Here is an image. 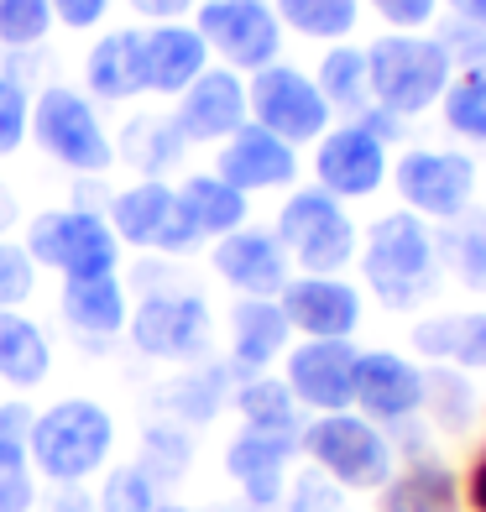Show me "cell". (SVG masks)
Masks as SVG:
<instances>
[{
  "instance_id": "6da1fadb",
  "label": "cell",
  "mask_w": 486,
  "mask_h": 512,
  "mask_svg": "<svg viewBox=\"0 0 486 512\" xmlns=\"http://www.w3.org/2000/svg\"><path fill=\"white\" fill-rule=\"evenodd\" d=\"M361 283L382 309L408 314L439 288V225L408 215V209H387L361 230V251H356Z\"/></svg>"
},
{
  "instance_id": "7a4b0ae2",
  "label": "cell",
  "mask_w": 486,
  "mask_h": 512,
  "mask_svg": "<svg viewBox=\"0 0 486 512\" xmlns=\"http://www.w3.org/2000/svg\"><path fill=\"white\" fill-rule=\"evenodd\" d=\"M115 413L100 398H58L37 408L27 465L48 486H89L100 471H110L115 455Z\"/></svg>"
},
{
  "instance_id": "3957f363",
  "label": "cell",
  "mask_w": 486,
  "mask_h": 512,
  "mask_svg": "<svg viewBox=\"0 0 486 512\" xmlns=\"http://www.w3.org/2000/svg\"><path fill=\"white\" fill-rule=\"evenodd\" d=\"M298 455L309 471H319L340 492H377V486L398 471V450L392 434L377 429L372 418L351 413H314L298 429Z\"/></svg>"
},
{
  "instance_id": "277c9868",
  "label": "cell",
  "mask_w": 486,
  "mask_h": 512,
  "mask_svg": "<svg viewBox=\"0 0 486 512\" xmlns=\"http://www.w3.org/2000/svg\"><path fill=\"white\" fill-rule=\"evenodd\" d=\"M272 236L288 251L293 272L309 277H345V267H356L361 251V225L351 220V209L324 189H298V183L277 204Z\"/></svg>"
},
{
  "instance_id": "5b68a950",
  "label": "cell",
  "mask_w": 486,
  "mask_h": 512,
  "mask_svg": "<svg viewBox=\"0 0 486 512\" xmlns=\"http://www.w3.org/2000/svg\"><path fill=\"white\" fill-rule=\"evenodd\" d=\"M450 58L429 32H382L372 48H366V79H372V105L413 121L439 105L450 84Z\"/></svg>"
},
{
  "instance_id": "8992f818",
  "label": "cell",
  "mask_w": 486,
  "mask_h": 512,
  "mask_svg": "<svg viewBox=\"0 0 486 512\" xmlns=\"http://www.w3.org/2000/svg\"><path fill=\"white\" fill-rule=\"evenodd\" d=\"M105 220L126 251L157 256V262H183V256H194L204 246V236L194 230L189 209H183L168 178H136L126 189H110Z\"/></svg>"
},
{
  "instance_id": "52a82bcc",
  "label": "cell",
  "mask_w": 486,
  "mask_h": 512,
  "mask_svg": "<svg viewBox=\"0 0 486 512\" xmlns=\"http://www.w3.org/2000/svg\"><path fill=\"white\" fill-rule=\"evenodd\" d=\"M32 142L79 178H105L115 168V142L100 110L74 84H48L32 95Z\"/></svg>"
},
{
  "instance_id": "ba28073f",
  "label": "cell",
  "mask_w": 486,
  "mask_h": 512,
  "mask_svg": "<svg viewBox=\"0 0 486 512\" xmlns=\"http://www.w3.org/2000/svg\"><path fill=\"white\" fill-rule=\"evenodd\" d=\"M21 246H27L37 272H58V277H100V272H121L126 246L115 241L110 220L100 209H42L21 230Z\"/></svg>"
},
{
  "instance_id": "9c48e42d",
  "label": "cell",
  "mask_w": 486,
  "mask_h": 512,
  "mask_svg": "<svg viewBox=\"0 0 486 512\" xmlns=\"http://www.w3.org/2000/svg\"><path fill=\"white\" fill-rule=\"evenodd\" d=\"M387 183L408 215L429 225H455L476 209V157L450 147H403V157H392Z\"/></svg>"
},
{
  "instance_id": "30bf717a",
  "label": "cell",
  "mask_w": 486,
  "mask_h": 512,
  "mask_svg": "<svg viewBox=\"0 0 486 512\" xmlns=\"http://www.w3.org/2000/svg\"><path fill=\"white\" fill-rule=\"evenodd\" d=\"M126 340L147 361H183V366L204 361V351H210V304L183 283L142 288L126 319Z\"/></svg>"
},
{
  "instance_id": "8fae6325",
  "label": "cell",
  "mask_w": 486,
  "mask_h": 512,
  "mask_svg": "<svg viewBox=\"0 0 486 512\" xmlns=\"http://www.w3.org/2000/svg\"><path fill=\"white\" fill-rule=\"evenodd\" d=\"M246 110H251V126L283 136L288 147H314L335 126L314 74H304V68H293L283 58L246 79Z\"/></svg>"
},
{
  "instance_id": "7c38bea8",
  "label": "cell",
  "mask_w": 486,
  "mask_h": 512,
  "mask_svg": "<svg viewBox=\"0 0 486 512\" xmlns=\"http://www.w3.org/2000/svg\"><path fill=\"white\" fill-rule=\"evenodd\" d=\"M194 32L220 58V68H236L241 79L283 58V37H288L272 0H199Z\"/></svg>"
},
{
  "instance_id": "4fadbf2b",
  "label": "cell",
  "mask_w": 486,
  "mask_h": 512,
  "mask_svg": "<svg viewBox=\"0 0 486 512\" xmlns=\"http://www.w3.org/2000/svg\"><path fill=\"white\" fill-rule=\"evenodd\" d=\"M314 189H324L330 199H372L387 173H392V147L377 131H366L361 121H335L330 131L314 142Z\"/></svg>"
},
{
  "instance_id": "5bb4252c",
  "label": "cell",
  "mask_w": 486,
  "mask_h": 512,
  "mask_svg": "<svg viewBox=\"0 0 486 512\" xmlns=\"http://www.w3.org/2000/svg\"><path fill=\"white\" fill-rule=\"evenodd\" d=\"M356 340H293L288 356L277 361V377L288 382L293 403L304 408V418L314 413H351L356 398Z\"/></svg>"
},
{
  "instance_id": "9a60e30c",
  "label": "cell",
  "mask_w": 486,
  "mask_h": 512,
  "mask_svg": "<svg viewBox=\"0 0 486 512\" xmlns=\"http://www.w3.org/2000/svg\"><path fill=\"white\" fill-rule=\"evenodd\" d=\"M351 408L361 418H372L377 429H403L424 413V366L392 351V345H377V351L356 356V398Z\"/></svg>"
},
{
  "instance_id": "2e32d148",
  "label": "cell",
  "mask_w": 486,
  "mask_h": 512,
  "mask_svg": "<svg viewBox=\"0 0 486 512\" xmlns=\"http://www.w3.org/2000/svg\"><path fill=\"white\" fill-rule=\"evenodd\" d=\"M288 330L298 340H356L361 319H366V293L345 277H309L293 272L288 288L277 293Z\"/></svg>"
},
{
  "instance_id": "e0dca14e",
  "label": "cell",
  "mask_w": 486,
  "mask_h": 512,
  "mask_svg": "<svg viewBox=\"0 0 486 512\" xmlns=\"http://www.w3.org/2000/svg\"><path fill=\"white\" fill-rule=\"evenodd\" d=\"M251 121L246 110V79L236 68L210 63L204 74L173 100V126L189 147H220L225 136H236Z\"/></svg>"
},
{
  "instance_id": "ac0fdd59",
  "label": "cell",
  "mask_w": 486,
  "mask_h": 512,
  "mask_svg": "<svg viewBox=\"0 0 486 512\" xmlns=\"http://www.w3.org/2000/svg\"><path fill=\"white\" fill-rule=\"evenodd\" d=\"M210 267L236 298H277L293 277L288 251L277 246V236L262 225H241V230H230V236H220L210 246Z\"/></svg>"
},
{
  "instance_id": "d6986e66",
  "label": "cell",
  "mask_w": 486,
  "mask_h": 512,
  "mask_svg": "<svg viewBox=\"0 0 486 512\" xmlns=\"http://www.w3.org/2000/svg\"><path fill=\"white\" fill-rule=\"evenodd\" d=\"M215 173L230 189H241L246 199L272 194V189H293L298 183V147H288L283 136H272V131L246 121L236 136H225L215 147Z\"/></svg>"
},
{
  "instance_id": "ffe728a7",
  "label": "cell",
  "mask_w": 486,
  "mask_h": 512,
  "mask_svg": "<svg viewBox=\"0 0 486 512\" xmlns=\"http://www.w3.org/2000/svg\"><path fill=\"white\" fill-rule=\"evenodd\" d=\"M298 460V439H272L257 429H241L225 445V476L236 481V492L246 507L277 512L288 492V465Z\"/></svg>"
},
{
  "instance_id": "44dd1931",
  "label": "cell",
  "mask_w": 486,
  "mask_h": 512,
  "mask_svg": "<svg viewBox=\"0 0 486 512\" xmlns=\"http://www.w3.org/2000/svg\"><path fill=\"white\" fill-rule=\"evenodd\" d=\"M58 314L68 324V335L79 345H105L115 335H126L131 319V298L121 272H100V277H63L58 288Z\"/></svg>"
},
{
  "instance_id": "7402d4cb",
  "label": "cell",
  "mask_w": 486,
  "mask_h": 512,
  "mask_svg": "<svg viewBox=\"0 0 486 512\" xmlns=\"http://www.w3.org/2000/svg\"><path fill=\"white\" fill-rule=\"evenodd\" d=\"M225 366L236 371V382L241 377H262V371H272L277 361L288 356V345H293V330H288V319L283 309H277V298H236V309H230V324H225Z\"/></svg>"
},
{
  "instance_id": "603a6c76",
  "label": "cell",
  "mask_w": 486,
  "mask_h": 512,
  "mask_svg": "<svg viewBox=\"0 0 486 512\" xmlns=\"http://www.w3.org/2000/svg\"><path fill=\"white\" fill-rule=\"evenodd\" d=\"M84 95L100 105H131L147 95V63H142V27L100 32L84 53Z\"/></svg>"
},
{
  "instance_id": "cb8c5ba5",
  "label": "cell",
  "mask_w": 486,
  "mask_h": 512,
  "mask_svg": "<svg viewBox=\"0 0 486 512\" xmlns=\"http://www.w3.org/2000/svg\"><path fill=\"white\" fill-rule=\"evenodd\" d=\"M142 63H147V95L178 100L210 68V48L194 32V21H162V27H142Z\"/></svg>"
},
{
  "instance_id": "d4e9b609",
  "label": "cell",
  "mask_w": 486,
  "mask_h": 512,
  "mask_svg": "<svg viewBox=\"0 0 486 512\" xmlns=\"http://www.w3.org/2000/svg\"><path fill=\"white\" fill-rule=\"evenodd\" d=\"M377 512H466L460 471L439 455L398 460V471L377 486Z\"/></svg>"
},
{
  "instance_id": "484cf974",
  "label": "cell",
  "mask_w": 486,
  "mask_h": 512,
  "mask_svg": "<svg viewBox=\"0 0 486 512\" xmlns=\"http://www.w3.org/2000/svg\"><path fill=\"white\" fill-rule=\"evenodd\" d=\"M413 351L429 366H455L476 377L486 371V309H460V314H429L413 324Z\"/></svg>"
},
{
  "instance_id": "4316f807",
  "label": "cell",
  "mask_w": 486,
  "mask_h": 512,
  "mask_svg": "<svg viewBox=\"0 0 486 512\" xmlns=\"http://www.w3.org/2000/svg\"><path fill=\"white\" fill-rule=\"evenodd\" d=\"M230 392H236V371H230V366L189 361L168 387L157 392V408L168 413V424L199 429V424H215L220 408H230Z\"/></svg>"
},
{
  "instance_id": "83f0119b",
  "label": "cell",
  "mask_w": 486,
  "mask_h": 512,
  "mask_svg": "<svg viewBox=\"0 0 486 512\" xmlns=\"http://www.w3.org/2000/svg\"><path fill=\"white\" fill-rule=\"evenodd\" d=\"M53 377V340L27 309H0V387L37 392Z\"/></svg>"
},
{
  "instance_id": "f1b7e54d",
  "label": "cell",
  "mask_w": 486,
  "mask_h": 512,
  "mask_svg": "<svg viewBox=\"0 0 486 512\" xmlns=\"http://www.w3.org/2000/svg\"><path fill=\"white\" fill-rule=\"evenodd\" d=\"M230 408L241 413V429H257V434H272V439H298L304 429V408L293 403V392L283 377H241L236 392H230Z\"/></svg>"
},
{
  "instance_id": "f546056e",
  "label": "cell",
  "mask_w": 486,
  "mask_h": 512,
  "mask_svg": "<svg viewBox=\"0 0 486 512\" xmlns=\"http://www.w3.org/2000/svg\"><path fill=\"white\" fill-rule=\"evenodd\" d=\"M178 199H183V209H189V220H194V230L204 241H220V236H230V230L251 225V199L241 189H230L215 168L183 178Z\"/></svg>"
},
{
  "instance_id": "4dcf8cb0",
  "label": "cell",
  "mask_w": 486,
  "mask_h": 512,
  "mask_svg": "<svg viewBox=\"0 0 486 512\" xmlns=\"http://www.w3.org/2000/svg\"><path fill=\"white\" fill-rule=\"evenodd\" d=\"M189 142L178 136L173 115H131L121 142H115V162L136 168V178H162L168 168H178Z\"/></svg>"
},
{
  "instance_id": "1f68e13d",
  "label": "cell",
  "mask_w": 486,
  "mask_h": 512,
  "mask_svg": "<svg viewBox=\"0 0 486 512\" xmlns=\"http://www.w3.org/2000/svg\"><path fill=\"white\" fill-rule=\"evenodd\" d=\"M434 424V434L445 439H466L481 418V392L471 387L466 371L455 366H424V413Z\"/></svg>"
},
{
  "instance_id": "d6a6232c",
  "label": "cell",
  "mask_w": 486,
  "mask_h": 512,
  "mask_svg": "<svg viewBox=\"0 0 486 512\" xmlns=\"http://www.w3.org/2000/svg\"><path fill=\"white\" fill-rule=\"evenodd\" d=\"M314 84L324 105H330V115H356L372 105V79H366V48H356V42H330L314 68Z\"/></svg>"
},
{
  "instance_id": "836d02e7",
  "label": "cell",
  "mask_w": 486,
  "mask_h": 512,
  "mask_svg": "<svg viewBox=\"0 0 486 512\" xmlns=\"http://www.w3.org/2000/svg\"><path fill=\"white\" fill-rule=\"evenodd\" d=\"M439 272L486 298V215L471 209L455 225H439Z\"/></svg>"
},
{
  "instance_id": "e575fe53",
  "label": "cell",
  "mask_w": 486,
  "mask_h": 512,
  "mask_svg": "<svg viewBox=\"0 0 486 512\" xmlns=\"http://www.w3.org/2000/svg\"><path fill=\"white\" fill-rule=\"evenodd\" d=\"M434 110H439V121H445V131L455 136V142L486 147V63L455 68Z\"/></svg>"
},
{
  "instance_id": "d590c367",
  "label": "cell",
  "mask_w": 486,
  "mask_h": 512,
  "mask_svg": "<svg viewBox=\"0 0 486 512\" xmlns=\"http://www.w3.org/2000/svg\"><path fill=\"white\" fill-rule=\"evenodd\" d=\"M283 32L309 42H351L361 21V0H272Z\"/></svg>"
},
{
  "instance_id": "8d00e7d4",
  "label": "cell",
  "mask_w": 486,
  "mask_h": 512,
  "mask_svg": "<svg viewBox=\"0 0 486 512\" xmlns=\"http://www.w3.org/2000/svg\"><path fill=\"white\" fill-rule=\"evenodd\" d=\"M136 465L157 481V486H178L183 476H189V465H194V439L189 429H178V424H147L142 434V450H136Z\"/></svg>"
},
{
  "instance_id": "74e56055",
  "label": "cell",
  "mask_w": 486,
  "mask_h": 512,
  "mask_svg": "<svg viewBox=\"0 0 486 512\" xmlns=\"http://www.w3.org/2000/svg\"><path fill=\"white\" fill-rule=\"evenodd\" d=\"M162 502V486L142 471V465H110L100 492H95V512H152Z\"/></svg>"
},
{
  "instance_id": "f35d334b",
  "label": "cell",
  "mask_w": 486,
  "mask_h": 512,
  "mask_svg": "<svg viewBox=\"0 0 486 512\" xmlns=\"http://www.w3.org/2000/svg\"><path fill=\"white\" fill-rule=\"evenodd\" d=\"M53 32V6L48 0H0V48L27 53Z\"/></svg>"
},
{
  "instance_id": "ab89813d",
  "label": "cell",
  "mask_w": 486,
  "mask_h": 512,
  "mask_svg": "<svg viewBox=\"0 0 486 512\" xmlns=\"http://www.w3.org/2000/svg\"><path fill=\"white\" fill-rule=\"evenodd\" d=\"M32 142V89L16 74H0V157H16Z\"/></svg>"
},
{
  "instance_id": "60d3db41",
  "label": "cell",
  "mask_w": 486,
  "mask_h": 512,
  "mask_svg": "<svg viewBox=\"0 0 486 512\" xmlns=\"http://www.w3.org/2000/svg\"><path fill=\"white\" fill-rule=\"evenodd\" d=\"M32 418H37V408L27 398H6V403H0V471H32V465H27Z\"/></svg>"
},
{
  "instance_id": "b9f144b4",
  "label": "cell",
  "mask_w": 486,
  "mask_h": 512,
  "mask_svg": "<svg viewBox=\"0 0 486 512\" xmlns=\"http://www.w3.org/2000/svg\"><path fill=\"white\" fill-rule=\"evenodd\" d=\"M37 293V267L21 241L0 236V309H21Z\"/></svg>"
},
{
  "instance_id": "7bdbcfd3",
  "label": "cell",
  "mask_w": 486,
  "mask_h": 512,
  "mask_svg": "<svg viewBox=\"0 0 486 512\" xmlns=\"http://www.w3.org/2000/svg\"><path fill=\"white\" fill-rule=\"evenodd\" d=\"M439 48H445V58H450V68H476V63H486V32L481 27H466V21H434V32H429Z\"/></svg>"
},
{
  "instance_id": "ee69618b",
  "label": "cell",
  "mask_w": 486,
  "mask_h": 512,
  "mask_svg": "<svg viewBox=\"0 0 486 512\" xmlns=\"http://www.w3.org/2000/svg\"><path fill=\"white\" fill-rule=\"evenodd\" d=\"M277 512H340V486H330L319 471H298L288 481V492H283V507Z\"/></svg>"
},
{
  "instance_id": "f6af8a7d",
  "label": "cell",
  "mask_w": 486,
  "mask_h": 512,
  "mask_svg": "<svg viewBox=\"0 0 486 512\" xmlns=\"http://www.w3.org/2000/svg\"><path fill=\"white\" fill-rule=\"evenodd\" d=\"M361 6H372L392 32H434L439 21V0H361Z\"/></svg>"
},
{
  "instance_id": "bcb514c9",
  "label": "cell",
  "mask_w": 486,
  "mask_h": 512,
  "mask_svg": "<svg viewBox=\"0 0 486 512\" xmlns=\"http://www.w3.org/2000/svg\"><path fill=\"white\" fill-rule=\"evenodd\" d=\"M53 6V27H68V32H89L110 16V0H48Z\"/></svg>"
},
{
  "instance_id": "7dc6e473",
  "label": "cell",
  "mask_w": 486,
  "mask_h": 512,
  "mask_svg": "<svg viewBox=\"0 0 486 512\" xmlns=\"http://www.w3.org/2000/svg\"><path fill=\"white\" fill-rule=\"evenodd\" d=\"M42 492L32 471H0V512H37Z\"/></svg>"
},
{
  "instance_id": "c3c4849f",
  "label": "cell",
  "mask_w": 486,
  "mask_h": 512,
  "mask_svg": "<svg viewBox=\"0 0 486 512\" xmlns=\"http://www.w3.org/2000/svg\"><path fill=\"white\" fill-rule=\"evenodd\" d=\"M460 502H466V512H486V445H476L471 460H466V476H460Z\"/></svg>"
},
{
  "instance_id": "681fc988",
  "label": "cell",
  "mask_w": 486,
  "mask_h": 512,
  "mask_svg": "<svg viewBox=\"0 0 486 512\" xmlns=\"http://www.w3.org/2000/svg\"><path fill=\"white\" fill-rule=\"evenodd\" d=\"M126 6L142 16V21H152V27H162V21H183V16H194V6L199 0H126Z\"/></svg>"
},
{
  "instance_id": "f907efd6",
  "label": "cell",
  "mask_w": 486,
  "mask_h": 512,
  "mask_svg": "<svg viewBox=\"0 0 486 512\" xmlns=\"http://www.w3.org/2000/svg\"><path fill=\"white\" fill-rule=\"evenodd\" d=\"M37 507H42V512H95V497L79 492V486H53V492L42 497Z\"/></svg>"
},
{
  "instance_id": "816d5d0a",
  "label": "cell",
  "mask_w": 486,
  "mask_h": 512,
  "mask_svg": "<svg viewBox=\"0 0 486 512\" xmlns=\"http://www.w3.org/2000/svg\"><path fill=\"white\" fill-rule=\"evenodd\" d=\"M455 21H466V27H481L486 32V0H439Z\"/></svg>"
},
{
  "instance_id": "f5cc1de1",
  "label": "cell",
  "mask_w": 486,
  "mask_h": 512,
  "mask_svg": "<svg viewBox=\"0 0 486 512\" xmlns=\"http://www.w3.org/2000/svg\"><path fill=\"white\" fill-rule=\"evenodd\" d=\"M21 220V204H16V194L0 183V236H11V225Z\"/></svg>"
},
{
  "instance_id": "db71d44e",
  "label": "cell",
  "mask_w": 486,
  "mask_h": 512,
  "mask_svg": "<svg viewBox=\"0 0 486 512\" xmlns=\"http://www.w3.org/2000/svg\"><path fill=\"white\" fill-rule=\"evenodd\" d=\"M152 512H199V507H189V502H173V497H162Z\"/></svg>"
},
{
  "instance_id": "11a10c76",
  "label": "cell",
  "mask_w": 486,
  "mask_h": 512,
  "mask_svg": "<svg viewBox=\"0 0 486 512\" xmlns=\"http://www.w3.org/2000/svg\"><path fill=\"white\" fill-rule=\"evenodd\" d=\"M481 418H486V392H481Z\"/></svg>"
}]
</instances>
